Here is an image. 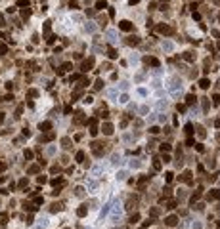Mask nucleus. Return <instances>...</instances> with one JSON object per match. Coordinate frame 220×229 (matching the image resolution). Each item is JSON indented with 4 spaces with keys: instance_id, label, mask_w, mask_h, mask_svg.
<instances>
[{
    "instance_id": "f257e3e1",
    "label": "nucleus",
    "mask_w": 220,
    "mask_h": 229,
    "mask_svg": "<svg viewBox=\"0 0 220 229\" xmlns=\"http://www.w3.org/2000/svg\"><path fill=\"white\" fill-rule=\"evenodd\" d=\"M88 124H90V134L92 136H98V118H90Z\"/></svg>"
},
{
    "instance_id": "f03ea898",
    "label": "nucleus",
    "mask_w": 220,
    "mask_h": 229,
    "mask_svg": "<svg viewBox=\"0 0 220 229\" xmlns=\"http://www.w3.org/2000/svg\"><path fill=\"white\" fill-rule=\"evenodd\" d=\"M92 65H94V57H88V59L82 63L81 71H82V73H86V71H90V69H92Z\"/></svg>"
},
{
    "instance_id": "7ed1b4c3",
    "label": "nucleus",
    "mask_w": 220,
    "mask_h": 229,
    "mask_svg": "<svg viewBox=\"0 0 220 229\" xmlns=\"http://www.w3.org/2000/svg\"><path fill=\"white\" fill-rule=\"evenodd\" d=\"M165 223H167L168 227H174V225H178V216H168L167 220H165Z\"/></svg>"
},
{
    "instance_id": "20e7f679",
    "label": "nucleus",
    "mask_w": 220,
    "mask_h": 229,
    "mask_svg": "<svg viewBox=\"0 0 220 229\" xmlns=\"http://www.w3.org/2000/svg\"><path fill=\"white\" fill-rule=\"evenodd\" d=\"M136 204H138V197H130V199L126 200V210H132Z\"/></svg>"
},
{
    "instance_id": "39448f33",
    "label": "nucleus",
    "mask_w": 220,
    "mask_h": 229,
    "mask_svg": "<svg viewBox=\"0 0 220 229\" xmlns=\"http://www.w3.org/2000/svg\"><path fill=\"white\" fill-rule=\"evenodd\" d=\"M157 31L163 33V35H174V31L170 29V27H167V25H159V27H157Z\"/></svg>"
},
{
    "instance_id": "423d86ee",
    "label": "nucleus",
    "mask_w": 220,
    "mask_h": 229,
    "mask_svg": "<svg viewBox=\"0 0 220 229\" xmlns=\"http://www.w3.org/2000/svg\"><path fill=\"white\" fill-rule=\"evenodd\" d=\"M71 69H73V65H71V63H63L59 69H57V74H63V73H67V71H71Z\"/></svg>"
},
{
    "instance_id": "0eeeda50",
    "label": "nucleus",
    "mask_w": 220,
    "mask_h": 229,
    "mask_svg": "<svg viewBox=\"0 0 220 229\" xmlns=\"http://www.w3.org/2000/svg\"><path fill=\"white\" fill-rule=\"evenodd\" d=\"M102 132H104L105 136H111V134H113V126L109 124V122H105V124L102 126Z\"/></svg>"
},
{
    "instance_id": "6e6552de",
    "label": "nucleus",
    "mask_w": 220,
    "mask_h": 229,
    "mask_svg": "<svg viewBox=\"0 0 220 229\" xmlns=\"http://www.w3.org/2000/svg\"><path fill=\"white\" fill-rule=\"evenodd\" d=\"M119 27H121L123 31H132V23H130V21H121V23H119Z\"/></svg>"
},
{
    "instance_id": "1a4fd4ad",
    "label": "nucleus",
    "mask_w": 220,
    "mask_h": 229,
    "mask_svg": "<svg viewBox=\"0 0 220 229\" xmlns=\"http://www.w3.org/2000/svg\"><path fill=\"white\" fill-rule=\"evenodd\" d=\"M86 212H88L86 204H82V206H81V208H78V210H77V216H78V218H84V216H86Z\"/></svg>"
},
{
    "instance_id": "9d476101",
    "label": "nucleus",
    "mask_w": 220,
    "mask_h": 229,
    "mask_svg": "<svg viewBox=\"0 0 220 229\" xmlns=\"http://www.w3.org/2000/svg\"><path fill=\"white\" fill-rule=\"evenodd\" d=\"M73 122L75 124H82V122H86V120H84V117H82V113H77L75 118H73Z\"/></svg>"
},
{
    "instance_id": "9b49d317",
    "label": "nucleus",
    "mask_w": 220,
    "mask_h": 229,
    "mask_svg": "<svg viewBox=\"0 0 220 229\" xmlns=\"http://www.w3.org/2000/svg\"><path fill=\"white\" fill-rule=\"evenodd\" d=\"M61 208H63V204H61V202H52V206H50V212H59Z\"/></svg>"
},
{
    "instance_id": "f8f14e48",
    "label": "nucleus",
    "mask_w": 220,
    "mask_h": 229,
    "mask_svg": "<svg viewBox=\"0 0 220 229\" xmlns=\"http://www.w3.org/2000/svg\"><path fill=\"white\" fill-rule=\"evenodd\" d=\"M54 138H56V136H54L52 132H48L46 136H42V138H40V141H42V143H46V141H52Z\"/></svg>"
},
{
    "instance_id": "ddd939ff",
    "label": "nucleus",
    "mask_w": 220,
    "mask_h": 229,
    "mask_svg": "<svg viewBox=\"0 0 220 229\" xmlns=\"http://www.w3.org/2000/svg\"><path fill=\"white\" fill-rule=\"evenodd\" d=\"M48 130H52V122H42V124H40V132H48Z\"/></svg>"
},
{
    "instance_id": "4468645a",
    "label": "nucleus",
    "mask_w": 220,
    "mask_h": 229,
    "mask_svg": "<svg viewBox=\"0 0 220 229\" xmlns=\"http://www.w3.org/2000/svg\"><path fill=\"white\" fill-rule=\"evenodd\" d=\"M180 180H182V182H186V183H190L191 182V172H184Z\"/></svg>"
},
{
    "instance_id": "2eb2a0df",
    "label": "nucleus",
    "mask_w": 220,
    "mask_h": 229,
    "mask_svg": "<svg viewBox=\"0 0 220 229\" xmlns=\"http://www.w3.org/2000/svg\"><path fill=\"white\" fill-rule=\"evenodd\" d=\"M144 61H146V63H149V65H153V67H159V61H157L155 57H146Z\"/></svg>"
},
{
    "instance_id": "dca6fc26",
    "label": "nucleus",
    "mask_w": 220,
    "mask_h": 229,
    "mask_svg": "<svg viewBox=\"0 0 220 229\" xmlns=\"http://www.w3.org/2000/svg\"><path fill=\"white\" fill-rule=\"evenodd\" d=\"M107 56L111 57V59H115V57L119 56V54H117V50H115V48H111V46H109V48H107Z\"/></svg>"
},
{
    "instance_id": "f3484780",
    "label": "nucleus",
    "mask_w": 220,
    "mask_h": 229,
    "mask_svg": "<svg viewBox=\"0 0 220 229\" xmlns=\"http://www.w3.org/2000/svg\"><path fill=\"white\" fill-rule=\"evenodd\" d=\"M126 42H128L130 46H136V44H140V38H138V36H130V38L126 40Z\"/></svg>"
},
{
    "instance_id": "a211bd4d",
    "label": "nucleus",
    "mask_w": 220,
    "mask_h": 229,
    "mask_svg": "<svg viewBox=\"0 0 220 229\" xmlns=\"http://www.w3.org/2000/svg\"><path fill=\"white\" fill-rule=\"evenodd\" d=\"M146 182H149V176H142V177H140V182H138V187H140V189L146 185Z\"/></svg>"
},
{
    "instance_id": "6ab92c4d",
    "label": "nucleus",
    "mask_w": 220,
    "mask_h": 229,
    "mask_svg": "<svg viewBox=\"0 0 220 229\" xmlns=\"http://www.w3.org/2000/svg\"><path fill=\"white\" fill-rule=\"evenodd\" d=\"M195 101H197V97H195V95H193V94H190V95H188V97H186V103H188V105H191V103H195Z\"/></svg>"
},
{
    "instance_id": "aec40b11",
    "label": "nucleus",
    "mask_w": 220,
    "mask_h": 229,
    "mask_svg": "<svg viewBox=\"0 0 220 229\" xmlns=\"http://www.w3.org/2000/svg\"><path fill=\"white\" fill-rule=\"evenodd\" d=\"M61 145H63L65 149H69V147H71V139L69 138H61Z\"/></svg>"
},
{
    "instance_id": "412c9836",
    "label": "nucleus",
    "mask_w": 220,
    "mask_h": 229,
    "mask_svg": "<svg viewBox=\"0 0 220 229\" xmlns=\"http://www.w3.org/2000/svg\"><path fill=\"white\" fill-rule=\"evenodd\" d=\"M17 6H19V8H23V10H27V8H29V0H19Z\"/></svg>"
},
{
    "instance_id": "4be33fe9",
    "label": "nucleus",
    "mask_w": 220,
    "mask_h": 229,
    "mask_svg": "<svg viewBox=\"0 0 220 229\" xmlns=\"http://www.w3.org/2000/svg\"><path fill=\"white\" fill-rule=\"evenodd\" d=\"M184 59H188V61H193V59H195V54H191V52H186V54H184Z\"/></svg>"
},
{
    "instance_id": "5701e85b",
    "label": "nucleus",
    "mask_w": 220,
    "mask_h": 229,
    "mask_svg": "<svg viewBox=\"0 0 220 229\" xmlns=\"http://www.w3.org/2000/svg\"><path fill=\"white\" fill-rule=\"evenodd\" d=\"M209 84H211V82H209L207 78H201V80H199V86H201V88H209Z\"/></svg>"
},
{
    "instance_id": "b1692460",
    "label": "nucleus",
    "mask_w": 220,
    "mask_h": 229,
    "mask_svg": "<svg viewBox=\"0 0 220 229\" xmlns=\"http://www.w3.org/2000/svg\"><path fill=\"white\" fill-rule=\"evenodd\" d=\"M75 159H77L78 162H84V153H82V151H78V153H77V157H75Z\"/></svg>"
},
{
    "instance_id": "393cba45",
    "label": "nucleus",
    "mask_w": 220,
    "mask_h": 229,
    "mask_svg": "<svg viewBox=\"0 0 220 229\" xmlns=\"http://www.w3.org/2000/svg\"><path fill=\"white\" fill-rule=\"evenodd\" d=\"M50 23H52V21H46V23H44V35H48V33H50V27H52Z\"/></svg>"
},
{
    "instance_id": "a878e982",
    "label": "nucleus",
    "mask_w": 220,
    "mask_h": 229,
    "mask_svg": "<svg viewBox=\"0 0 220 229\" xmlns=\"http://www.w3.org/2000/svg\"><path fill=\"white\" fill-rule=\"evenodd\" d=\"M138 220H140V214H132V216H130V223H136Z\"/></svg>"
},
{
    "instance_id": "bb28decb",
    "label": "nucleus",
    "mask_w": 220,
    "mask_h": 229,
    "mask_svg": "<svg viewBox=\"0 0 220 229\" xmlns=\"http://www.w3.org/2000/svg\"><path fill=\"white\" fill-rule=\"evenodd\" d=\"M75 195H77V197H82V195H84V189H82V187H77V189H75Z\"/></svg>"
},
{
    "instance_id": "cd10ccee",
    "label": "nucleus",
    "mask_w": 220,
    "mask_h": 229,
    "mask_svg": "<svg viewBox=\"0 0 220 229\" xmlns=\"http://www.w3.org/2000/svg\"><path fill=\"white\" fill-rule=\"evenodd\" d=\"M96 8H98V10H104V8H105V2H104V0H99V2H96Z\"/></svg>"
},
{
    "instance_id": "c85d7f7f",
    "label": "nucleus",
    "mask_w": 220,
    "mask_h": 229,
    "mask_svg": "<svg viewBox=\"0 0 220 229\" xmlns=\"http://www.w3.org/2000/svg\"><path fill=\"white\" fill-rule=\"evenodd\" d=\"M199 197H201V191H197V193H195V195H193V197H191V199H190V200H191V204H193V202H195V200H197V199H199Z\"/></svg>"
},
{
    "instance_id": "c756f323",
    "label": "nucleus",
    "mask_w": 220,
    "mask_h": 229,
    "mask_svg": "<svg viewBox=\"0 0 220 229\" xmlns=\"http://www.w3.org/2000/svg\"><path fill=\"white\" fill-rule=\"evenodd\" d=\"M21 113H23V105H19V107L15 109V117L19 118V117H21Z\"/></svg>"
},
{
    "instance_id": "7c9ffc66",
    "label": "nucleus",
    "mask_w": 220,
    "mask_h": 229,
    "mask_svg": "<svg viewBox=\"0 0 220 229\" xmlns=\"http://www.w3.org/2000/svg\"><path fill=\"white\" fill-rule=\"evenodd\" d=\"M27 95H29V97H36L38 92H36V90H29V92H27Z\"/></svg>"
},
{
    "instance_id": "2f4dec72",
    "label": "nucleus",
    "mask_w": 220,
    "mask_h": 229,
    "mask_svg": "<svg viewBox=\"0 0 220 229\" xmlns=\"http://www.w3.org/2000/svg\"><path fill=\"white\" fill-rule=\"evenodd\" d=\"M38 170H40V166H31V168H29V174H36Z\"/></svg>"
},
{
    "instance_id": "473e14b6",
    "label": "nucleus",
    "mask_w": 220,
    "mask_h": 229,
    "mask_svg": "<svg viewBox=\"0 0 220 229\" xmlns=\"http://www.w3.org/2000/svg\"><path fill=\"white\" fill-rule=\"evenodd\" d=\"M165 180H167L168 183L172 182V172H167V174H165Z\"/></svg>"
},
{
    "instance_id": "72a5a7b5",
    "label": "nucleus",
    "mask_w": 220,
    "mask_h": 229,
    "mask_svg": "<svg viewBox=\"0 0 220 229\" xmlns=\"http://www.w3.org/2000/svg\"><path fill=\"white\" fill-rule=\"evenodd\" d=\"M8 221V214H0V223H6Z\"/></svg>"
},
{
    "instance_id": "f704fd0d",
    "label": "nucleus",
    "mask_w": 220,
    "mask_h": 229,
    "mask_svg": "<svg viewBox=\"0 0 220 229\" xmlns=\"http://www.w3.org/2000/svg\"><path fill=\"white\" fill-rule=\"evenodd\" d=\"M165 193H163V199H167V197H170V189H168V187H165Z\"/></svg>"
},
{
    "instance_id": "c9c22d12",
    "label": "nucleus",
    "mask_w": 220,
    "mask_h": 229,
    "mask_svg": "<svg viewBox=\"0 0 220 229\" xmlns=\"http://www.w3.org/2000/svg\"><path fill=\"white\" fill-rule=\"evenodd\" d=\"M25 159H33V151L31 149H25Z\"/></svg>"
},
{
    "instance_id": "e433bc0d",
    "label": "nucleus",
    "mask_w": 220,
    "mask_h": 229,
    "mask_svg": "<svg viewBox=\"0 0 220 229\" xmlns=\"http://www.w3.org/2000/svg\"><path fill=\"white\" fill-rule=\"evenodd\" d=\"M149 214H151L153 218H155V216H159V208H151V212H149Z\"/></svg>"
},
{
    "instance_id": "4c0bfd02",
    "label": "nucleus",
    "mask_w": 220,
    "mask_h": 229,
    "mask_svg": "<svg viewBox=\"0 0 220 229\" xmlns=\"http://www.w3.org/2000/svg\"><path fill=\"white\" fill-rule=\"evenodd\" d=\"M153 168H155V170H161V162H159V159H155V162H153Z\"/></svg>"
},
{
    "instance_id": "58836bf2",
    "label": "nucleus",
    "mask_w": 220,
    "mask_h": 229,
    "mask_svg": "<svg viewBox=\"0 0 220 229\" xmlns=\"http://www.w3.org/2000/svg\"><path fill=\"white\" fill-rule=\"evenodd\" d=\"M8 52V46H6V44H0V54H6Z\"/></svg>"
},
{
    "instance_id": "ea45409f",
    "label": "nucleus",
    "mask_w": 220,
    "mask_h": 229,
    "mask_svg": "<svg viewBox=\"0 0 220 229\" xmlns=\"http://www.w3.org/2000/svg\"><path fill=\"white\" fill-rule=\"evenodd\" d=\"M161 151H170V145H168V143H163V145H161Z\"/></svg>"
},
{
    "instance_id": "a19ab883",
    "label": "nucleus",
    "mask_w": 220,
    "mask_h": 229,
    "mask_svg": "<svg viewBox=\"0 0 220 229\" xmlns=\"http://www.w3.org/2000/svg\"><path fill=\"white\" fill-rule=\"evenodd\" d=\"M167 208H176V202H174V200H168V202H167Z\"/></svg>"
},
{
    "instance_id": "79ce46f5",
    "label": "nucleus",
    "mask_w": 220,
    "mask_h": 229,
    "mask_svg": "<svg viewBox=\"0 0 220 229\" xmlns=\"http://www.w3.org/2000/svg\"><path fill=\"white\" fill-rule=\"evenodd\" d=\"M99 117H102V118H107L109 113H107V111H99Z\"/></svg>"
},
{
    "instance_id": "37998d69",
    "label": "nucleus",
    "mask_w": 220,
    "mask_h": 229,
    "mask_svg": "<svg viewBox=\"0 0 220 229\" xmlns=\"http://www.w3.org/2000/svg\"><path fill=\"white\" fill-rule=\"evenodd\" d=\"M195 149H197V151H199V153H203V151H205V147H203V145H201V143H197V145H195Z\"/></svg>"
},
{
    "instance_id": "c03bdc74",
    "label": "nucleus",
    "mask_w": 220,
    "mask_h": 229,
    "mask_svg": "<svg viewBox=\"0 0 220 229\" xmlns=\"http://www.w3.org/2000/svg\"><path fill=\"white\" fill-rule=\"evenodd\" d=\"M36 182H38L40 185H42V183H46V177H44V176H38V180H36Z\"/></svg>"
},
{
    "instance_id": "a18cd8bd",
    "label": "nucleus",
    "mask_w": 220,
    "mask_h": 229,
    "mask_svg": "<svg viewBox=\"0 0 220 229\" xmlns=\"http://www.w3.org/2000/svg\"><path fill=\"white\" fill-rule=\"evenodd\" d=\"M27 183H29V182H27V177H25V180H21V182H19V187H27Z\"/></svg>"
},
{
    "instance_id": "49530a36",
    "label": "nucleus",
    "mask_w": 220,
    "mask_h": 229,
    "mask_svg": "<svg viewBox=\"0 0 220 229\" xmlns=\"http://www.w3.org/2000/svg\"><path fill=\"white\" fill-rule=\"evenodd\" d=\"M186 132H188V134H191V132H193V126L188 124V126H186Z\"/></svg>"
},
{
    "instance_id": "de8ad7c7",
    "label": "nucleus",
    "mask_w": 220,
    "mask_h": 229,
    "mask_svg": "<svg viewBox=\"0 0 220 229\" xmlns=\"http://www.w3.org/2000/svg\"><path fill=\"white\" fill-rule=\"evenodd\" d=\"M50 172H52V174H56V172H59V166H52V168H50Z\"/></svg>"
},
{
    "instance_id": "09e8293b",
    "label": "nucleus",
    "mask_w": 220,
    "mask_h": 229,
    "mask_svg": "<svg viewBox=\"0 0 220 229\" xmlns=\"http://www.w3.org/2000/svg\"><path fill=\"white\" fill-rule=\"evenodd\" d=\"M4 170H6V162H0V174L4 172Z\"/></svg>"
},
{
    "instance_id": "8fccbe9b",
    "label": "nucleus",
    "mask_w": 220,
    "mask_h": 229,
    "mask_svg": "<svg viewBox=\"0 0 220 229\" xmlns=\"http://www.w3.org/2000/svg\"><path fill=\"white\" fill-rule=\"evenodd\" d=\"M78 78H81V74H73V77H71L69 80H71V82H73V80H78Z\"/></svg>"
},
{
    "instance_id": "3c124183",
    "label": "nucleus",
    "mask_w": 220,
    "mask_h": 229,
    "mask_svg": "<svg viewBox=\"0 0 220 229\" xmlns=\"http://www.w3.org/2000/svg\"><path fill=\"white\" fill-rule=\"evenodd\" d=\"M197 130H199V132H197L199 138H205V132H203V128H197Z\"/></svg>"
},
{
    "instance_id": "603ef678",
    "label": "nucleus",
    "mask_w": 220,
    "mask_h": 229,
    "mask_svg": "<svg viewBox=\"0 0 220 229\" xmlns=\"http://www.w3.org/2000/svg\"><path fill=\"white\" fill-rule=\"evenodd\" d=\"M25 223H27V225L33 223V216H27V221H25Z\"/></svg>"
},
{
    "instance_id": "864d4df0",
    "label": "nucleus",
    "mask_w": 220,
    "mask_h": 229,
    "mask_svg": "<svg viewBox=\"0 0 220 229\" xmlns=\"http://www.w3.org/2000/svg\"><path fill=\"white\" fill-rule=\"evenodd\" d=\"M214 101H216V103H220V95H218V94L214 95Z\"/></svg>"
},
{
    "instance_id": "5fc2aeb1",
    "label": "nucleus",
    "mask_w": 220,
    "mask_h": 229,
    "mask_svg": "<svg viewBox=\"0 0 220 229\" xmlns=\"http://www.w3.org/2000/svg\"><path fill=\"white\" fill-rule=\"evenodd\" d=\"M212 197H218V199H220V191H214V193H212Z\"/></svg>"
},
{
    "instance_id": "6e6d98bb",
    "label": "nucleus",
    "mask_w": 220,
    "mask_h": 229,
    "mask_svg": "<svg viewBox=\"0 0 220 229\" xmlns=\"http://www.w3.org/2000/svg\"><path fill=\"white\" fill-rule=\"evenodd\" d=\"M4 122V113H0V124Z\"/></svg>"
},
{
    "instance_id": "4d7b16f0",
    "label": "nucleus",
    "mask_w": 220,
    "mask_h": 229,
    "mask_svg": "<svg viewBox=\"0 0 220 229\" xmlns=\"http://www.w3.org/2000/svg\"><path fill=\"white\" fill-rule=\"evenodd\" d=\"M140 0H130V4H138Z\"/></svg>"
},
{
    "instance_id": "13d9d810",
    "label": "nucleus",
    "mask_w": 220,
    "mask_h": 229,
    "mask_svg": "<svg viewBox=\"0 0 220 229\" xmlns=\"http://www.w3.org/2000/svg\"><path fill=\"white\" fill-rule=\"evenodd\" d=\"M216 126H218V128H220V118H218V120H216Z\"/></svg>"
},
{
    "instance_id": "bf43d9fd",
    "label": "nucleus",
    "mask_w": 220,
    "mask_h": 229,
    "mask_svg": "<svg viewBox=\"0 0 220 229\" xmlns=\"http://www.w3.org/2000/svg\"><path fill=\"white\" fill-rule=\"evenodd\" d=\"M65 229H69V227H65Z\"/></svg>"
},
{
    "instance_id": "052dcab7",
    "label": "nucleus",
    "mask_w": 220,
    "mask_h": 229,
    "mask_svg": "<svg viewBox=\"0 0 220 229\" xmlns=\"http://www.w3.org/2000/svg\"><path fill=\"white\" fill-rule=\"evenodd\" d=\"M165 2H167V0H165Z\"/></svg>"
}]
</instances>
